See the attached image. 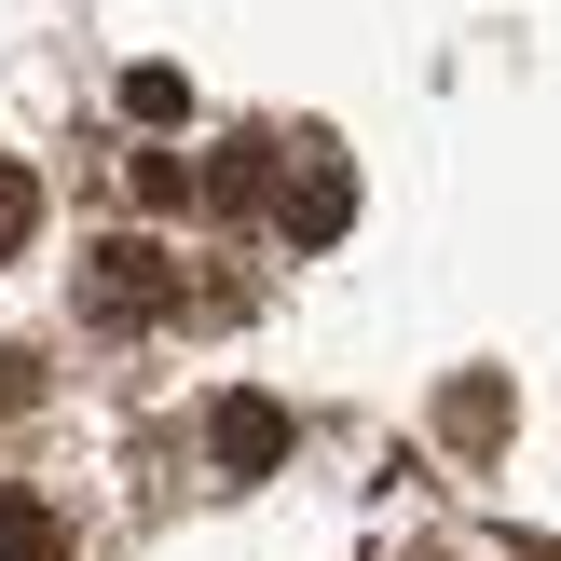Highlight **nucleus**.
Here are the masks:
<instances>
[{
    "mask_svg": "<svg viewBox=\"0 0 561 561\" xmlns=\"http://www.w3.org/2000/svg\"><path fill=\"white\" fill-rule=\"evenodd\" d=\"M27 398H42V356H27V343H0V411H27Z\"/></svg>",
    "mask_w": 561,
    "mask_h": 561,
    "instance_id": "nucleus-9",
    "label": "nucleus"
},
{
    "mask_svg": "<svg viewBox=\"0 0 561 561\" xmlns=\"http://www.w3.org/2000/svg\"><path fill=\"white\" fill-rule=\"evenodd\" d=\"M507 425H520V383H507V370H453V383H438V438H453L466 466L507 453Z\"/></svg>",
    "mask_w": 561,
    "mask_h": 561,
    "instance_id": "nucleus-5",
    "label": "nucleus"
},
{
    "mask_svg": "<svg viewBox=\"0 0 561 561\" xmlns=\"http://www.w3.org/2000/svg\"><path fill=\"white\" fill-rule=\"evenodd\" d=\"M274 233L288 247H343L356 233V164L329 137H288V192H274Z\"/></svg>",
    "mask_w": 561,
    "mask_h": 561,
    "instance_id": "nucleus-2",
    "label": "nucleus"
},
{
    "mask_svg": "<svg viewBox=\"0 0 561 561\" xmlns=\"http://www.w3.org/2000/svg\"><path fill=\"white\" fill-rule=\"evenodd\" d=\"M179 261H164V247L151 233H96V247H82V329H164V316H179Z\"/></svg>",
    "mask_w": 561,
    "mask_h": 561,
    "instance_id": "nucleus-1",
    "label": "nucleus"
},
{
    "mask_svg": "<svg viewBox=\"0 0 561 561\" xmlns=\"http://www.w3.org/2000/svg\"><path fill=\"white\" fill-rule=\"evenodd\" d=\"M507 548H520V561H561V548H548V535H507Z\"/></svg>",
    "mask_w": 561,
    "mask_h": 561,
    "instance_id": "nucleus-10",
    "label": "nucleus"
},
{
    "mask_svg": "<svg viewBox=\"0 0 561 561\" xmlns=\"http://www.w3.org/2000/svg\"><path fill=\"white\" fill-rule=\"evenodd\" d=\"M288 398H261V383H233V398H206V466L219 480H274V466H288Z\"/></svg>",
    "mask_w": 561,
    "mask_h": 561,
    "instance_id": "nucleus-3",
    "label": "nucleus"
},
{
    "mask_svg": "<svg viewBox=\"0 0 561 561\" xmlns=\"http://www.w3.org/2000/svg\"><path fill=\"white\" fill-rule=\"evenodd\" d=\"M27 233H42V164H14V151H0V261H14Z\"/></svg>",
    "mask_w": 561,
    "mask_h": 561,
    "instance_id": "nucleus-8",
    "label": "nucleus"
},
{
    "mask_svg": "<svg viewBox=\"0 0 561 561\" xmlns=\"http://www.w3.org/2000/svg\"><path fill=\"white\" fill-rule=\"evenodd\" d=\"M110 96H124V124H137V137H179V124H192V69H151V55H137Z\"/></svg>",
    "mask_w": 561,
    "mask_h": 561,
    "instance_id": "nucleus-6",
    "label": "nucleus"
},
{
    "mask_svg": "<svg viewBox=\"0 0 561 561\" xmlns=\"http://www.w3.org/2000/svg\"><path fill=\"white\" fill-rule=\"evenodd\" d=\"M0 561H69V520H55L27 480H0Z\"/></svg>",
    "mask_w": 561,
    "mask_h": 561,
    "instance_id": "nucleus-7",
    "label": "nucleus"
},
{
    "mask_svg": "<svg viewBox=\"0 0 561 561\" xmlns=\"http://www.w3.org/2000/svg\"><path fill=\"white\" fill-rule=\"evenodd\" d=\"M274 164H288V137H219L206 179H192V206L233 219V233H261V219H274Z\"/></svg>",
    "mask_w": 561,
    "mask_h": 561,
    "instance_id": "nucleus-4",
    "label": "nucleus"
}]
</instances>
